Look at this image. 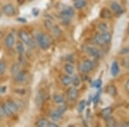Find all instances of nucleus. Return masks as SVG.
Segmentation results:
<instances>
[{"label":"nucleus","instance_id":"1","mask_svg":"<svg viewBox=\"0 0 129 127\" xmlns=\"http://www.w3.org/2000/svg\"><path fill=\"white\" fill-rule=\"evenodd\" d=\"M36 43L43 50H47L51 46V39L44 33H38L35 36Z\"/></svg>","mask_w":129,"mask_h":127},{"label":"nucleus","instance_id":"2","mask_svg":"<svg viewBox=\"0 0 129 127\" xmlns=\"http://www.w3.org/2000/svg\"><path fill=\"white\" fill-rule=\"evenodd\" d=\"M18 36H19L21 40L23 43H25L28 47H34V46H35L34 39H33V38L31 37V35L29 34L28 32H27V31L24 29H22L18 33Z\"/></svg>","mask_w":129,"mask_h":127},{"label":"nucleus","instance_id":"3","mask_svg":"<svg viewBox=\"0 0 129 127\" xmlns=\"http://www.w3.org/2000/svg\"><path fill=\"white\" fill-rule=\"evenodd\" d=\"M95 67V63L90 59H85L82 64H80L79 70L81 73L83 74H88Z\"/></svg>","mask_w":129,"mask_h":127},{"label":"nucleus","instance_id":"4","mask_svg":"<svg viewBox=\"0 0 129 127\" xmlns=\"http://www.w3.org/2000/svg\"><path fill=\"white\" fill-rule=\"evenodd\" d=\"M60 16L64 22H69V20L74 16V10L72 7H67L60 12Z\"/></svg>","mask_w":129,"mask_h":127},{"label":"nucleus","instance_id":"5","mask_svg":"<svg viewBox=\"0 0 129 127\" xmlns=\"http://www.w3.org/2000/svg\"><path fill=\"white\" fill-rule=\"evenodd\" d=\"M5 47L9 49H11L14 47V44H15V34H14L13 32H10L6 35L5 39Z\"/></svg>","mask_w":129,"mask_h":127},{"label":"nucleus","instance_id":"6","mask_svg":"<svg viewBox=\"0 0 129 127\" xmlns=\"http://www.w3.org/2000/svg\"><path fill=\"white\" fill-rule=\"evenodd\" d=\"M2 11L7 16H13L16 14V9L11 4H8L3 6L2 8Z\"/></svg>","mask_w":129,"mask_h":127},{"label":"nucleus","instance_id":"7","mask_svg":"<svg viewBox=\"0 0 129 127\" xmlns=\"http://www.w3.org/2000/svg\"><path fill=\"white\" fill-rule=\"evenodd\" d=\"M84 51L85 53H87L89 56L93 58H95V59H98L101 55V53L97 48H95L94 47H84Z\"/></svg>","mask_w":129,"mask_h":127},{"label":"nucleus","instance_id":"8","mask_svg":"<svg viewBox=\"0 0 129 127\" xmlns=\"http://www.w3.org/2000/svg\"><path fill=\"white\" fill-rule=\"evenodd\" d=\"M67 95L70 101H76L78 97V90L77 89L76 87L69 88V89L67 90Z\"/></svg>","mask_w":129,"mask_h":127},{"label":"nucleus","instance_id":"9","mask_svg":"<svg viewBox=\"0 0 129 127\" xmlns=\"http://www.w3.org/2000/svg\"><path fill=\"white\" fill-rule=\"evenodd\" d=\"M15 82H18V83H22L24 81H26L27 79V74L26 72L23 71V70H20L17 74H16L15 76H13Z\"/></svg>","mask_w":129,"mask_h":127},{"label":"nucleus","instance_id":"10","mask_svg":"<svg viewBox=\"0 0 129 127\" xmlns=\"http://www.w3.org/2000/svg\"><path fill=\"white\" fill-rule=\"evenodd\" d=\"M110 8H111L112 11L114 12L115 14H117V15H120V14L123 12L122 7L120 6L119 3H117V2H113V3H111Z\"/></svg>","mask_w":129,"mask_h":127},{"label":"nucleus","instance_id":"11","mask_svg":"<svg viewBox=\"0 0 129 127\" xmlns=\"http://www.w3.org/2000/svg\"><path fill=\"white\" fill-rule=\"evenodd\" d=\"M110 72H111V75L113 76H116L118 74L120 73V67L119 64L116 61H114L112 63L111 65V70H110Z\"/></svg>","mask_w":129,"mask_h":127},{"label":"nucleus","instance_id":"12","mask_svg":"<svg viewBox=\"0 0 129 127\" xmlns=\"http://www.w3.org/2000/svg\"><path fill=\"white\" fill-rule=\"evenodd\" d=\"M5 103L7 104V106L10 107V109L13 112V113H15V112H16L18 110H19V107H18V105L14 101L9 100V101H7Z\"/></svg>","mask_w":129,"mask_h":127},{"label":"nucleus","instance_id":"13","mask_svg":"<svg viewBox=\"0 0 129 127\" xmlns=\"http://www.w3.org/2000/svg\"><path fill=\"white\" fill-rule=\"evenodd\" d=\"M87 5L86 0H74V8L76 10H81Z\"/></svg>","mask_w":129,"mask_h":127},{"label":"nucleus","instance_id":"14","mask_svg":"<svg viewBox=\"0 0 129 127\" xmlns=\"http://www.w3.org/2000/svg\"><path fill=\"white\" fill-rule=\"evenodd\" d=\"M72 77H71V75H64L61 77V82L64 87L69 86L70 84H72Z\"/></svg>","mask_w":129,"mask_h":127},{"label":"nucleus","instance_id":"15","mask_svg":"<svg viewBox=\"0 0 129 127\" xmlns=\"http://www.w3.org/2000/svg\"><path fill=\"white\" fill-rule=\"evenodd\" d=\"M62 114H63L62 112H60L59 110L56 109V110H54V111H53L51 112V114H50V118H51V119L53 120V121H58V120L61 118Z\"/></svg>","mask_w":129,"mask_h":127},{"label":"nucleus","instance_id":"16","mask_svg":"<svg viewBox=\"0 0 129 127\" xmlns=\"http://www.w3.org/2000/svg\"><path fill=\"white\" fill-rule=\"evenodd\" d=\"M64 70H66V74L68 75H73L75 71V68L71 63H67L64 64Z\"/></svg>","mask_w":129,"mask_h":127},{"label":"nucleus","instance_id":"17","mask_svg":"<svg viewBox=\"0 0 129 127\" xmlns=\"http://www.w3.org/2000/svg\"><path fill=\"white\" fill-rule=\"evenodd\" d=\"M111 113H112V107H106L104 109L102 110L101 112V115L102 117L103 118H107L108 117H109V116H111Z\"/></svg>","mask_w":129,"mask_h":127},{"label":"nucleus","instance_id":"18","mask_svg":"<svg viewBox=\"0 0 129 127\" xmlns=\"http://www.w3.org/2000/svg\"><path fill=\"white\" fill-rule=\"evenodd\" d=\"M106 91H107V93L111 95V96H115V95H117V89L114 87V85H112V84L109 85V86L107 87Z\"/></svg>","mask_w":129,"mask_h":127},{"label":"nucleus","instance_id":"19","mask_svg":"<svg viewBox=\"0 0 129 127\" xmlns=\"http://www.w3.org/2000/svg\"><path fill=\"white\" fill-rule=\"evenodd\" d=\"M94 40H95V44L98 45V46H101V47H103V46H104V45H105L104 41H103V38H102L101 33H99V34H96L95 35Z\"/></svg>","mask_w":129,"mask_h":127},{"label":"nucleus","instance_id":"20","mask_svg":"<svg viewBox=\"0 0 129 127\" xmlns=\"http://www.w3.org/2000/svg\"><path fill=\"white\" fill-rule=\"evenodd\" d=\"M48 120L46 118H40L35 123V125L38 127H47L48 126Z\"/></svg>","mask_w":129,"mask_h":127},{"label":"nucleus","instance_id":"21","mask_svg":"<svg viewBox=\"0 0 129 127\" xmlns=\"http://www.w3.org/2000/svg\"><path fill=\"white\" fill-rule=\"evenodd\" d=\"M2 108H3V111H4V113H5V115L8 116V117H10V116L13 115V112L11 111V110L10 109V107L7 106V104L6 103H4L3 105H2Z\"/></svg>","mask_w":129,"mask_h":127},{"label":"nucleus","instance_id":"22","mask_svg":"<svg viewBox=\"0 0 129 127\" xmlns=\"http://www.w3.org/2000/svg\"><path fill=\"white\" fill-rule=\"evenodd\" d=\"M53 100L56 104H59V105L64 104V98L61 95H54L53 96Z\"/></svg>","mask_w":129,"mask_h":127},{"label":"nucleus","instance_id":"23","mask_svg":"<svg viewBox=\"0 0 129 127\" xmlns=\"http://www.w3.org/2000/svg\"><path fill=\"white\" fill-rule=\"evenodd\" d=\"M112 16L111 11L108 9H103L101 11V17L104 18V19H110Z\"/></svg>","mask_w":129,"mask_h":127},{"label":"nucleus","instance_id":"24","mask_svg":"<svg viewBox=\"0 0 129 127\" xmlns=\"http://www.w3.org/2000/svg\"><path fill=\"white\" fill-rule=\"evenodd\" d=\"M105 123H106V125L109 126V127H114L116 125L115 119H114L113 117H111V116H109V117H108L107 118H105Z\"/></svg>","mask_w":129,"mask_h":127},{"label":"nucleus","instance_id":"25","mask_svg":"<svg viewBox=\"0 0 129 127\" xmlns=\"http://www.w3.org/2000/svg\"><path fill=\"white\" fill-rule=\"evenodd\" d=\"M102 38H103V41H104L105 45L109 44V43L111 41V34L108 32H104V33H101Z\"/></svg>","mask_w":129,"mask_h":127},{"label":"nucleus","instance_id":"26","mask_svg":"<svg viewBox=\"0 0 129 127\" xmlns=\"http://www.w3.org/2000/svg\"><path fill=\"white\" fill-rule=\"evenodd\" d=\"M16 51H17V53L19 55H22L24 53H25V47H24V45L23 43H22V41L21 42H17V44H16Z\"/></svg>","mask_w":129,"mask_h":127},{"label":"nucleus","instance_id":"27","mask_svg":"<svg viewBox=\"0 0 129 127\" xmlns=\"http://www.w3.org/2000/svg\"><path fill=\"white\" fill-rule=\"evenodd\" d=\"M20 64H14L10 68V72H11L12 76H15L16 74H17L20 71Z\"/></svg>","mask_w":129,"mask_h":127},{"label":"nucleus","instance_id":"28","mask_svg":"<svg viewBox=\"0 0 129 127\" xmlns=\"http://www.w3.org/2000/svg\"><path fill=\"white\" fill-rule=\"evenodd\" d=\"M80 83H81V80H80L79 76H78V75H75L72 79V84L73 85V87L78 88V86H80Z\"/></svg>","mask_w":129,"mask_h":127},{"label":"nucleus","instance_id":"29","mask_svg":"<svg viewBox=\"0 0 129 127\" xmlns=\"http://www.w3.org/2000/svg\"><path fill=\"white\" fill-rule=\"evenodd\" d=\"M98 30L100 33H104L108 32V25L105 22H100L98 24Z\"/></svg>","mask_w":129,"mask_h":127},{"label":"nucleus","instance_id":"30","mask_svg":"<svg viewBox=\"0 0 129 127\" xmlns=\"http://www.w3.org/2000/svg\"><path fill=\"white\" fill-rule=\"evenodd\" d=\"M85 107H86V101H84V100H83V101H80V102L78 103V112H83V111L84 110Z\"/></svg>","mask_w":129,"mask_h":127},{"label":"nucleus","instance_id":"31","mask_svg":"<svg viewBox=\"0 0 129 127\" xmlns=\"http://www.w3.org/2000/svg\"><path fill=\"white\" fill-rule=\"evenodd\" d=\"M44 25H45L46 28H47V30H52V29H53V26H54L53 23V22H52L51 20H49V19L45 20Z\"/></svg>","mask_w":129,"mask_h":127},{"label":"nucleus","instance_id":"32","mask_svg":"<svg viewBox=\"0 0 129 127\" xmlns=\"http://www.w3.org/2000/svg\"><path fill=\"white\" fill-rule=\"evenodd\" d=\"M52 30H53V35H54L55 37H59V36H60V34H61V30H60L59 27L57 26V25H54Z\"/></svg>","mask_w":129,"mask_h":127},{"label":"nucleus","instance_id":"33","mask_svg":"<svg viewBox=\"0 0 129 127\" xmlns=\"http://www.w3.org/2000/svg\"><path fill=\"white\" fill-rule=\"evenodd\" d=\"M6 70V64L4 61H0V76L5 73Z\"/></svg>","mask_w":129,"mask_h":127},{"label":"nucleus","instance_id":"34","mask_svg":"<svg viewBox=\"0 0 129 127\" xmlns=\"http://www.w3.org/2000/svg\"><path fill=\"white\" fill-rule=\"evenodd\" d=\"M102 84H103V82H102V80L98 79V80L95 81V82L92 83V86L95 87V88H96V89H99L100 87L102 86Z\"/></svg>","mask_w":129,"mask_h":127},{"label":"nucleus","instance_id":"35","mask_svg":"<svg viewBox=\"0 0 129 127\" xmlns=\"http://www.w3.org/2000/svg\"><path fill=\"white\" fill-rule=\"evenodd\" d=\"M58 110L60 112H62V113H64V112L66 111V109H67V107H66V105H64V104H61V106H59V107L57 108Z\"/></svg>","mask_w":129,"mask_h":127},{"label":"nucleus","instance_id":"36","mask_svg":"<svg viewBox=\"0 0 129 127\" xmlns=\"http://www.w3.org/2000/svg\"><path fill=\"white\" fill-rule=\"evenodd\" d=\"M99 98H100V91H99V92H97V94H96V95H95V96L94 97V99H93V101H94V104H95V105H96V104L98 103Z\"/></svg>","mask_w":129,"mask_h":127},{"label":"nucleus","instance_id":"37","mask_svg":"<svg viewBox=\"0 0 129 127\" xmlns=\"http://www.w3.org/2000/svg\"><path fill=\"white\" fill-rule=\"evenodd\" d=\"M120 54L122 55H125V54H129V47H125L120 51Z\"/></svg>","mask_w":129,"mask_h":127},{"label":"nucleus","instance_id":"38","mask_svg":"<svg viewBox=\"0 0 129 127\" xmlns=\"http://www.w3.org/2000/svg\"><path fill=\"white\" fill-rule=\"evenodd\" d=\"M48 126L49 127H58L59 125H58L57 124L55 123V121H53V122H48Z\"/></svg>","mask_w":129,"mask_h":127},{"label":"nucleus","instance_id":"39","mask_svg":"<svg viewBox=\"0 0 129 127\" xmlns=\"http://www.w3.org/2000/svg\"><path fill=\"white\" fill-rule=\"evenodd\" d=\"M125 89H126V90L129 93V78L126 80V83H125Z\"/></svg>","mask_w":129,"mask_h":127},{"label":"nucleus","instance_id":"40","mask_svg":"<svg viewBox=\"0 0 129 127\" xmlns=\"http://www.w3.org/2000/svg\"><path fill=\"white\" fill-rule=\"evenodd\" d=\"M4 116H5V113H4L3 108H2V106H0V120L3 118Z\"/></svg>","mask_w":129,"mask_h":127},{"label":"nucleus","instance_id":"41","mask_svg":"<svg viewBox=\"0 0 129 127\" xmlns=\"http://www.w3.org/2000/svg\"><path fill=\"white\" fill-rule=\"evenodd\" d=\"M38 13H39V10H38V9H33V14H34L35 16H37L38 15Z\"/></svg>","mask_w":129,"mask_h":127},{"label":"nucleus","instance_id":"42","mask_svg":"<svg viewBox=\"0 0 129 127\" xmlns=\"http://www.w3.org/2000/svg\"><path fill=\"white\" fill-rule=\"evenodd\" d=\"M127 33H128V34H129V27H128V28H127Z\"/></svg>","mask_w":129,"mask_h":127}]
</instances>
